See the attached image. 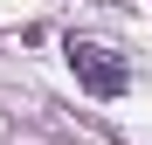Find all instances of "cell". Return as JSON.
Here are the masks:
<instances>
[{
    "mask_svg": "<svg viewBox=\"0 0 152 145\" xmlns=\"http://www.w3.org/2000/svg\"><path fill=\"white\" fill-rule=\"evenodd\" d=\"M62 62H69V76L83 83L90 97H104V104L132 90V69H124L104 42H90V35H69V42H62Z\"/></svg>",
    "mask_w": 152,
    "mask_h": 145,
    "instance_id": "cell-1",
    "label": "cell"
}]
</instances>
